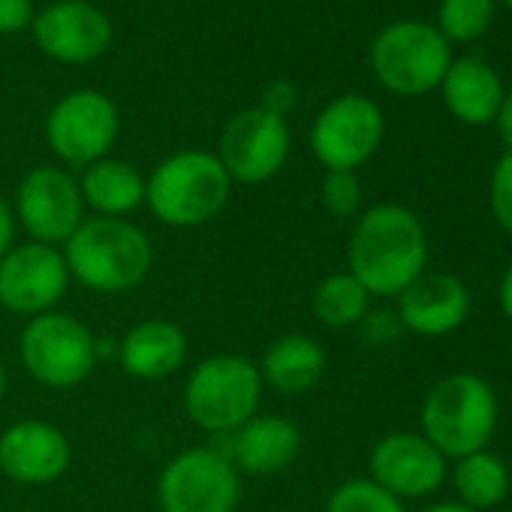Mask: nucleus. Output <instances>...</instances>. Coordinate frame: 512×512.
Segmentation results:
<instances>
[{
    "label": "nucleus",
    "mask_w": 512,
    "mask_h": 512,
    "mask_svg": "<svg viewBox=\"0 0 512 512\" xmlns=\"http://www.w3.org/2000/svg\"><path fill=\"white\" fill-rule=\"evenodd\" d=\"M16 214L40 244H64L85 220V199L79 181L55 166H40L28 172L16 193Z\"/></svg>",
    "instance_id": "obj_13"
},
{
    "label": "nucleus",
    "mask_w": 512,
    "mask_h": 512,
    "mask_svg": "<svg viewBox=\"0 0 512 512\" xmlns=\"http://www.w3.org/2000/svg\"><path fill=\"white\" fill-rule=\"evenodd\" d=\"M449 64V43L425 22H395L383 28L371 46L377 82L401 97H419L440 88Z\"/></svg>",
    "instance_id": "obj_6"
},
{
    "label": "nucleus",
    "mask_w": 512,
    "mask_h": 512,
    "mask_svg": "<svg viewBox=\"0 0 512 512\" xmlns=\"http://www.w3.org/2000/svg\"><path fill=\"white\" fill-rule=\"evenodd\" d=\"M440 91H443V103L452 112V118H458L461 124H470V127L491 124L500 109V100L506 94L497 70H491L479 58L452 61L440 82Z\"/></svg>",
    "instance_id": "obj_20"
},
{
    "label": "nucleus",
    "mask_w": 512,
    "mask_h": 512,
    "mask_svg": "<svg viewBox=\"0 0 512 512\" xmlns=\"http://www.w3.org/2000/svg\"><path fill=\"white\" fill-rule=\"evenodd\" d=\"M4 392H7V368L0 362V401H4Z\"/></svg>",
    "instance_id": "obj_35"
},
{
    "label": "nucleus",
    "mask_w": 512,
    "mask_h": 512,
    "mask_svg": "<svg viewBox=\"0 0 512 512\" xmlns=\"http://www.w3.org/2000/svg\"><path fill=\"white\" fill-rule=\"evenodd\" d=\"M52 151L70 166H91L103 160L118 139V109L97 91L67 94L46 121Z\"/></svg>",
    "instance_id": "obj_12"
},
{
    "label": "nucleus",
    "mask_w": 512,
    "mask_h": 512,
    "mask_svg": "<svg viewBox=\"0 0 512 512\" xmlns=\"http://www.w3.org/2000/svg\"><path fill=\"white\" fill-rule=\"evenodd\" d=\"M470 317V293L464 281L443 272L419 275L398 296L401 329L422 338H443L458 332Z\"/></svg>",
    "instance_id": "obj_17"
},
{
    "label": "nucleus",
    "mask_w": 512,
    "mask_h": 512,
    "mask_svg": "<svg viewBox=\"0 0 512 512\" xmlns=\"http://www.w3.org/2000/svg\"><path fill=\"white\" fill-rule=\"evenodd\" d=\"M263 401V377L256 362L238 353L202 359L184 386V410L190 422L208 434H229L256 416Z\"/></svg>",
    "instance_id": "obj_5"
},
{
    "label": "nucleus",
    "mask_w": 512,
    "mask_h": 512,
    "mask_svg": "<svg viewBox=\"0 0 512 512\" xmlns=\"http://www.w3.org/2000/svg\"><path fill=\"white\" fill-rule=\"evenodd\" d=\"M187 335L169 320H142L136 323L121 347V368L136 380H163L187 362Z\"/></svg>",
    "instance_id": "obj_19"
},
{
    "label": "nucleus",
    "mask_w": 512,
    "mask_h": 512,
    "mask_svg": "<svg viewBox=\"0 0 512 512\" xmlns=\"http://www.w3.org/2000/svg\"><path fill=\"white\" fill-rule=\"evenodd\" d=\"M13 238H16V217H13L10 205L0 199V260L13 250Z\"/></svg>",
    "instance_id": "obj_31"
},
{
    "label": "nucleus",
    "mask_w": 512,
    "mask_h": 512,
    "mask_svg": "<svg viewBox=\"0 0 512 512\" xmlns=\"http://www.w3.org/2000/svg\"><path fill=\"white\" fill-rule=\"evenodd\" d=\"M256 368H260L263 386H272L281 395H305L320 386L329 356L311 335H281L269 344Z\"/></svg>",
    "instance_id": "obj_21"
},
{
    "label": "nucleus",
    "mask_w": 512,
    "mask_h": 512,
    "mask_svg": "<svg viewBox=\"0 0 512 512\" xmlns=\"http://www.w3.org/2000/svg\"><path fill=\"white\" fill-rule=\"evenodd\" d=\"M232 178L211 151H178L166 157L145 181L151 214L175 229H193L214 220L229 202Z\"/></svg>",
    "instance_id": "obj_4"
},
{
    "label": "nucleus",
    "mask_w": 512,
    "mask_h": 512,
    "mask_svg": "<svg viewBox=\"0 0 512 512\" xmlns=\"http://www.w3.org/2000/svg\"><path fill=\"white\" fill-rule=\"evenodd\" d=\"M494 19V0H440L437 31L446 43L479 40Z\"/></svg>",
    "instance_id": "obj_25"
},
{
    "label": "nucleus",
    "mask_w": 512,
    "mask_h": 512,
    "mask_svg": "<svg viewBox=\"0 0 512 512\" xmlns=\"http://www.w3.org/2000/svg\"><path fill=\"white\" fill-rule=\"evenodd\" d=\"M503 4H506V7H509V10H512V0H503Z\"/></svg>",
    "instance_id": "obj_36"
},
{
    "label": "nucleus",
    "mask_w": 512,
    "mask_h": 512,
    "mask_svg": "<svg viewBox=\"0 0 512 512\" xmlns=\"http://www.w3.org/2000/svg\"><path fill=\"white\" fill-rule=\"evenodd\" d=\"M217 157L232 181L263 184L275 178L290 157V127L263 106L244 109L226 124Z\"/></svg>",
    "instance_id": "obj_10"
},
{
    "label": "nucleus",
    "mask_w": 512,
    "mask_h": 512,
    "mask_svg": "<svg viewBox=\"0 0 512 512\" xmlns=\"http://www.w3.org/2000/svg\"><path fill=\"white\" fill-rule=\"evenodd\" d=\"M34 25L31 0H0V34H16Z\"/></svg>",
    "instance_id": "obj_29"
},
{
    "label": "nucleus",
    "mask_w": 512,
    "mask_h": 512,
    "mask_svg": "<svg viewBox=\"0 0 512 512\" xmlns=\"http://www.w3.org/2000/svg\"><path fill=\"white\" fill-rule=\"evenodd\" d=\"M70 287V269L58 247L28 241L13 244L0 260V308L19 317H40L55 311Z\"/></svg>",
    "instance_id": "obj_11"
},
{
    "label": "nucleus",
    "mask_w": 512,
    "mask_h": 512,
    "mask_svg": "<svg viewBox=\"0 0 512 512\" xmlns=\"http://www.w3.org/2000/svg\"><path fill=\"white\" fill-rule=\"evenodd\" d=\"M383 112L362 94L332 100L311 127V148L329 172H356L383 142Z\"/></svg>",
    "instance_id": "obj_9"
},
{
    "label": "nucleus",
    "mask_w": 512,
    "mask_h": 512,
    "mask_svg": "<svg viewBox=\"0 0 512 512\" xmlns=\"http://www.w3.org/2000/svg\"><path fill=\"white\" fill-rule=\"evenodd\" d=\"M497 302H500V311L503 317L512 323V263L506 266L503 278H500V287H497Z\"/></svg>",
    "instance_id": "obj_33"
},
{
    "label": "nucleus",
    "mask_w": 512,
    "mask_h": 512,
    "mask_svg": "<svg viewBox=\"0 0 512 512\" xmlns=\"http://www.w3.org/2000/svg\"><path fill=\"white\" fill-rule=\"evenodd\" d=\"M320 199L326 211L338 220L356 217L362 208V181L356 172H326L320 184Z\"/></svg>",
    "instance_id": "obj_27"
},
{
    "label": "nucleus",
    "mask_w": 512,
    "mask_h": 512,
    "mask_svg": "<svg viewBox=\"0 0 512 512\" xmlns=\"http://www.w3.org/2000/svg\"><path fill=\"white\" fill-rule=\"evenodd\" d=\"M314 314L329 329L359 326L371 314V293L350 272H335L317 284Z\"/></svg>",
    "instance_id": "obj_24"
},
{
    "label": "nucleus",
    "mask_w": 512,
    "mask_h": 512,
    "mask_svg": "<svg viewBox=\"0 0 512 512\" xmlns=\"http://www.w3.org/2000/svg\"><path fill=\"white\" fill-rule=\"evenodd\" d=\"M22 365L49 389H73L85 383L97 365L94 332L70 314H40L34 317L19 341Z\"/></svg>",
    "instance_id": "obj_7"
},
{
    "label": "nucleus",
    "mask_w": 512,
    "mask_h": 512,
    "mask_svg": "<svg viewBox=\"0 0 512 512\" xmlns=\"http://www.w3.org/2000/svg\"><path fill=\"white\" fill-rule=\"evenodd\" d=\"M497 395L488 380L455 371L437 380L422 401V437H428L446 461L488 449L497 431Z\"/></svg>",
    "instance_id": "obj_3"
},
{
    "label": "nucleus",
    "mask_w": 512,
    "mask_h": 512,
    "mask_svg": "<svg viewBox=\"0 0 512 512\" xmlns=\"http://www.w3.org/2000/svg\"><path fill=\"white\" fill-rule=\"evenodd\" d=\"M302 449V431L284 416H253L232 431L229 461L241 473L266 476L287 470Z\"/></svg>",
    "instance_id": "obj_18"
},
{
    "label": "nucleus",
    "mask_w": 512,
    "mask_h": 512,
    "mask_svg": "<svg viewBox=\"0 0 512 512\" xmlns=\"http://www.w3.org/2000/svg\"><path fill=\"white\" fill-rule=\"evenodd\" d=\"M488 208L503 232L512 235V148L503 151L488 178Z\"/></svg>",
    "instance_id": "obj_28"
},
{
    "label": "nucleus",
    "mask_w": 512,
    "mask_h": 512,
    "mask_svg": "<svg viewBox=\"0 0 512 512\" xmlns=\"http://www.w3.org/2000/svg\"><path fill=\"white\" fill-rule=\"evenodd\" d=\"M494 124H497V133H500L506 151H509V148H512V91L503 94L500 109H497V115H494Z\"/></svg>",
    "instance_id": "obj_32"
},
{
    "label": "nucleus",
    "mask_w": 512,
    "mask_h": 512,
    "mask_svg": "<svg viewBox=\"0 0 512 512\" xmlns=\"http://www.w3.org/2000/svg\"><path fill=\"white\" fill-rule=\"evenodd\" d=\"M422 512H479V509H470V506H464V503H458V500H443V503L425 506Z\"/></svg>",
    "instance_id": "obj_34"
},
{
    "label": "nucleus",
    "mask_w": 512,
    "mask_h": 512,
    "mask_svg": "<svg viewBox=\"0 0 512 512\" xmlns=\"http://www.w3.org/2000/svg\"><path fill=\"white\" fill-rule=\"evenodd\" d=\"M73 446L67 434L43 419H25L0 434V473L19 485H49L67 473Z\"/></svg>",
    "instance_id": "obj_16"
},
{
    "label": "nucleus",
    "mask_w": 512,
    "mask_h": 512,
    "mask_svg": "<svg viewBox=\"0 0 512 512\" xmlns=\"http://www.w3.org/2000/svg\"><path fill=\"white\" fill-rule=\"evenodd\" d=\"M293 106H296V88H293L290 82H275V85L266 91L263 109H269V112H275V115L284 118V112L293 109Z\"/></svg>",
    "instance_id": "obj_30"
},
{
    "label": "nucleus",
    "mask_w": 512,
    "mask_h": 512,
    "mask_svg": "<svg viewBox=\"0 0 512 512\" xmlns=\"http://www.w3.org/2000/svg\"><path fill=\"white\" fill-rule=\"evenodd\" d=\"M37 46L61 64H88L112 43L109 16L88 0H61L34 16Z\"/></svg>",
    "instance_id": "obj_15"
},
{
    "label": "nucleus",
    "mask_w": 512,
    "mask_h": 512,
    "mask_svg": "<svg viewBox=\"0 0 512 512\" xmlns=\"http://www.w3.org/2000/svg\"><path fill=\"white\" fill-rule=\"evenodd\" d=\"M82 199L97 217H127L145 202V178L124 160H97L85 166L79 181Z\"/></svg>",
    "instance_id": "obj_22"
},
{
    "label": "nucleus",
    "mask_w": 512,
    "mask_h": 512,
    "mask_svg": "<svg viewBox=\"0 0 512 512\" xmlns=\"http://www.w3.org/2000/svg\"><path fill=\"white\" fill-rule=\"evenodd\" d=\"M326 512H407V509H404V500L392 497L377 482L356 476V479L341 482L329 494Z\"/></svg>",
    "instance_id": "obj_26"
},
{
    "label": "nucleus",
    "mask_w": 512,
    "mask_h": 512,
    "mask_svg": "<svg viewBox=\"0 0 512 512\" xmlns=\"http://www.w3.org/2000/svg\"><path fill=\"white\" fill-rule=\"evenodd\" d=\"M368 470V479L392 497L416 500L434 494L446 482L449 461L428 437H422V431H392L374 443Z\"/></svg>",
    "instance_id": "obj_14"
},
{
    "label": "nucleus",
    "mask_w": 512,
    "mask_h": 512,
    "mask_svg": "<svg viewBox=\"0 0 512 512\" xmlns=\"http://www.w3.org/2000/svg\"><path fill=\"white\" fill-rule=\"evenodd\" d=\"M350 275L380 299H398L428 266V232L398 202L371 205L356 217L347 244Z\"/></svg>",
    "instance_id": "obj_1"
},
{
    "label": "nucleus",
    "mask_w": 512,
    "mask_h": 512,
    "mask_svg": "<svg viewBox=\"0 0 512 512\" xmlns=\"http://www.w3.org/2000/svg\"><path fill=\"white\" fill-rule=\"evenodd\" d=\"M157 500L160 512H235L241 473L217 449H184L163 467Z\"/></svg>",
    "instance_id": "obj_8"
},
{
    "label": "nucleus",
    "mask_w": 512,
    "mask_h": 512,
    "mask_svg": "<svg viewBox=\"0 0 512 512\" xmlns=\"http://www.w3.org/2000/svg\"><path fill=\"white\" fill-rule=\"evenodd\" d=\"M70 278L94 293H127L139 287L154 263L151 238L124 217H88L64 241Z\"/></svg>",
    "instance_id": "obj_2"
},
{
    "label": "nucleus",
    "mask_w": 512,
    "mask_h": 512,
    "mask_svg": "<svg viewBox=\"0 0 512 512\" xmlns=\"http://www.w3.org/2000/svg\"><path fill=\"white\" fill-rule=\"evenodd\" d=\"M509 467L500 455L479 449L464 458H455L452 464V485L458 494V503L488 512L497 509L509 494Z\"/></svg>",
    "instance_id": "obj_23"
}]
</instances>
